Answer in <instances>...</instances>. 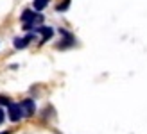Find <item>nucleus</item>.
<instances>
[{
    "instance_id": "0eeeda50",
    "label": "nucleus",
    "mask_w": 147,
    "mask_h": 134,
    "mask_svg": "<svg viewBox=\"0 0 147 134\" xmlns=\"http://www.w3.org/2000/svg\"><path fill=\"white\" fill-rule=\"evenodd\" d=\"M68 5H70V0H65V2L63 4H59V5H57V11H65V9H68Z\"/></svg>"
},
{
    "instance_id": "1a4fd4ad",
    "label": "nucleus",
    "mask_w": 147,
    "mask_h": 134,
    "mask_svg": "<svg viewBox=\"0 0 147 134\" xmlns=\"http://www.w3.org/2000/svg\"><path fill=\"white\" fill-rule=\"evenodd\" d=\"M4 120H5V113H4V109L0 107V123H4Z\"/></svg>"
},
{
    "instance_id": "9d476101",
    "label": "nucleus",
    "mask_w": 147,
    "mask_h": 134,
    "mask_svg": "<svg viewBox=\"0 0 147 134\" xmlns=\"http://www.w3.org/2000/svg\"><path fill=\"white\" fill-rule=\"evenodd\" d=\"M0 134H9V132H0Z\"/></svg>"
},
{
    "instance_id": "39448f33",
    "label": "nucleus",
    "mask_w": 147,
    "mask_h": 134,
    "mask_svg": "<svg viewBox=\"0 0 147 134\" xmlns=\"http://www.w3.org/2000/svg\"><path fill=\"white\" fill-rule=\"evenodd\" d=\"M49 2H50V0H34V9L36 11H43L49 5Z\"/></svg>"
},
{
    "instance_id": "20e7f679",
    "label": "nucleus",
    "mask_w": 147,
    "mask_h": 134,
    "mask_svg": "<svg viewBox=\"0 0 147 134\" xmlns=\"http://www.w3.org/2000/svg\"><path fill=\"white\" fill-rule=\"evenodd\" d=\"M41 21H43V16H41V14H34V16H32L31 20H29L27 23H24V29H25V31H31V29H36V25H40Z\"/></svg>"
},
{
    "instance_id": "f257e3e1",
    "label": "nucleus",
    "mask_w": 147,
    "mask_h": 134,
    "mask_svg": "<svg viewBox=\"0 0 147 134\" xmlns=\"http://www.w3.org/2000/svg\"><path fill=\"white\" fill-rule=\"evenodd\" d=\"M9 120L11 122H18V120H22V116H24V113H22V109H20V106L18 104H9Z\"/></svg>"
},
{
    "instance_id": "423d86ee",
    "label": "nucleus",
    "mask_w": 147,
    "mask_h": 134,
    "mask_svg": "<svg viewBox=\"0 0 147 134\" xmlns=\"http://www.w3.org/2000/svg\"><path fill=\"white\" fill-rule=\"evenodd\" d=\"M34 14H36V13H32L31 9H27V11H24V14H22V21H24V23H27V21L31 20V18L34 16Z\"/></svg>"
},
{
    "instance_id": "7ed1b4c3",
    "label": "nucleus",
    "mask_w": 147,
    "mask_h": 134,
    "mask_svg": "<svg viewBox=\"0 0 147 134\" xmlns=\"http://www.w3.org/2000/svg\"><path fill=\"white\" fill-rule=\"evenodd\" d=\"M32 32H40L43 38H41V43H45L47 40H50L52 38V34H54V31H52V27H36Z\"/></svg>"
},
{
    "instance_id": "f03ea898",
    "label": "nucleus",
    "mask_w": 147,
    "mask_h": 134,
    "mask_svg": "<svg viewBox=\"0 0 147 134\" xmlns=\"http://www.w3.org/2000/svg\"><path fill=\"white\" fill-rule=\"evenodd\" d=\"M18 106L22 109V113H24V116H31L34 113V102H32V98H25L24 102H20Z\"/></svg>"
},
{
    "instance_id": "6e6552de",
    "label": "nucleus",
    "mask_w": 147,
    "mask_h": 134,
    "mask_svg": "<svg viewBox=\"0 0 147 134\" xmlns=\"http://www.w3.org/2000/svg\"><path fill=\"white\" fill-rule=\"evenodd\" d=\"M0 104H2V106H9V104H11V100L7 98V96H4V95H0Z\"/></svg>"
}]
</instances>
